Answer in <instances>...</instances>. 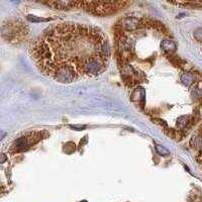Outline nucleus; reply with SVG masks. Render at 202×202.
Listing matches in <instances>:
<instances>
[{
    "instance_id": "obj_1",
    "label": "nucleus",
    "mask_w": 202,
    "mask_h": 202,
    "mask_svg": "<svg viewBox=\"0 0 202 202\" xmlns=\"http://www.w3.org/2000/svg\"><path fill=\"white\" fill-rule=\"evenodd\" d=\"M29 54L43 76L62 84L99 76L107 69L110 59L103 31L73 22L47 29L30 45Z\"/></svg>"
},
{
    "instance_id": "obj_2",
    "label": "nucleus",
    "mask_w": 202,
    "mask_h": 202,
    "mask_svg": "<svg viewBox=\"0 0 202 202\" xmlns=\"http://www.w3.org/2000/svg\"><path fill=\"white\" fill-rule=\"evenodd\" d=\"M128 4L126 2H80V5L85 6L86 9L97 14H109L122 8Z\"/></svg>"
},
{
    "instance_id": "obj_3",
    "label": "nucleus",
    "mask_w": 202,
    "mask_h": 202,
    "mask_svg": "<svg viewBox=\"0 0 202 202\" xmlns=\"http://www.w3.org/2000/svg\"><path fill=\"white\" fill-rule=\"evenodd\" d=\"M47 5L54 6L55 8L59 9H69L71 7L79 5V2H73V1H57V2H47Z\"/></svg>"
},
{
    "instance_id": "obj_4",
    "label": "nucleus",
    "mask_w": 202,
    "mask_h": 202,
    "mask_svg": "<svg viewBox=\"0 0 202 202\" xmlns=\"http://www.w3.org/2000/svg\"><path fill=\"white\" fill-rule=\"evenodd\" d=\"M161 47H163V50L166 51V52L172 53L176 50V43L173 41H164L162 43Z\"/></svg>"
},
{
    "instance_id": "obj_5",
    "label": "nucleus",
    "mask_w": 202,
    "mask_h": 202,
    "mask_svg": "<svg viewBox=\"0 0 202 202\" xmlns=\"http://www.w3.org/2000/svg\"><path fill=\"white\" fill-rule=\"evenodd\" d=\"M181 80H182V82L184 83V84H186V85H190V84H192V83H193V81H194V77H193V75H192V74H190V73H185V74L182 75Z\"/></svg>"
},
{
    "instance_id": "obj_6",
    "label": "nucleus",
    "mask_w": 202,
    "mask_h": 202,
    "mask_svg": "<svg viewBox=\"0 0 202 202\" xmlns=\"http://www.w3.org/2000/svg\"><path fill=\"white\" fill-rule=\"evenodd\" d=\"M156 150H157V152L160 154V155H163V156H167L170 154L167 149H165L164 146H162L160 145H156Z\"/></svg>"
},
{
    "instance_id": "obj_7",
    "label": "nucleus",
    "mask_w": 202,
    "mask_h": 202,
    "mask_svg": "<svg viewBox=\"0 0 202 202\" xmlns=\"http://www.w3.org/2000/svg\"><path fill=\"white\" fill-rule=\"evenodd\" d=\"M194 38H195L198 42H202V27L197 29L194 31Z\"/></svg>"
}]
</instances>
